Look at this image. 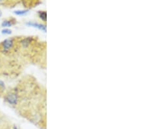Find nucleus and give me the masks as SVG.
<instances>
[{"instance_id":"obj_1","label":"nucleus","mask_w":146,"mask_h":129,"mask_svg":"<svg viewBox=\"0 0 146 129\" xmlns=\"http://www.w3.org/2000/svg\"><path fill=\"white\" fill-rule=\"evenodd\" d=\"M4 99L5 101L6 102L8 105H10L12 107L17 108L19 104V95L16 91V89H15V87L14 89L10 90L4 94Z\"/></svg>"},{"instance_id":"obj_2","label":"nucleus","mask_w":146,"mask_h":129,"mask_svg":"<svg viewBox=\"0 0 146 129\" xmlns=\"http://www.w3.org/2000/svg\"><path fill=\"white\" fill-rule=\"evenodd\" d=\"M0 129H13V125L11 124L10 122L2 119H0Z\"/></svg>"},{"instance_id":"obj_3","label":"nucleus","mask_w":146,"mask_h":129,"mask_svg":"<svg viewBox=\"0 0 146 129\" xmlns=\"http://www.w3.org/2000/svg\"><path fill=\"white\" fill-rule=\"evenodd\" d=\"M5 91V85L3 81L0 80V96L4 95Z\"/></svg>"},{"instance_id":"obj_4","label":"nucleus","mask_w":146,"mask_h":129,"mask_svg":"<svg viewBox=\"0 0 146 129\" xmlns=\"http://www.w3.org/2000/svg\"><path fill=\"white\" fill-rule=\"evenodd\" d=\"M29 25H30V26H34V27H36V28H38L41 29H42V30H45V26H42V25L39 24H36V23H29Z\"/></svg>"},{"instance_id":"obj_5","label":"nucleus","mask_w":146,"mask_h":129,"mask_svg":"<svg viewBox=\"0 0 146 129\" xmlns=\"http://www.w3.org/2000/svg\"><path fill=\"white\" fill-rule=\"evenodd\" d=\"M13 24L12 23L11 21H7V20H5L4 21L3 23H2V26L3 27H10L12 26Z\"/></svg>"},{"instance_id":"obj_6","label":"nucleus","mask_w":146,"mask_h":129,"mask_svg":"<svg viewBox=\"0 0 146 129\" xmlns=\"http://www.w3.org/2000/svg\"><path fill=\"white\" fill-rule=\"evenodd\" d=\"M39 16L40 19L44 20V21L46 19V13H45V12H39Z\"/></svg>"},{"instance_id":"obj_7","label":"nucleus","mask_w":146,"mask_h":129,"mask_svg":"<svg viewBox=\"0 0 146 129\" xmlns=\"http://www.w3.org/2000/svg\"><path fill=\"white\" fill-rule=\"evenodd\" d=\"M27 13V11H16V12H14V13H16V15H24V14H25V13Z\"/></svg>"},{"instance_id":"obj_8","label":"nucleus","mask_w":146,"mask_h":129,"mask_svg":"<svg viewBox=\"0 0 146 129\" xmlns=\"http://www.w3.org/2000/svg\"><path fill=\"white\" fill-rule=\"evenodd\" d=\"M2 33L5 34H11V31L9 30V29H4V30L2 31Z\"/></svg>"},{"instance_id":"obj_9","label":"nucleus","mask_w":146,"mask_h":129,"mask_svg":"<svg viewBox=\"0 0 146 129\" xmlns=\"http://www.w3.org/2000/svg\"><path fill=\"white\" fill-rule=\"evenodd\" d=\"M1 116H0V119H1Z\"/></svg>"}]
</instances>
